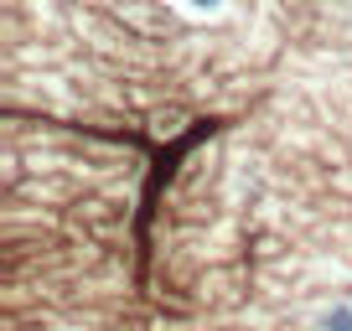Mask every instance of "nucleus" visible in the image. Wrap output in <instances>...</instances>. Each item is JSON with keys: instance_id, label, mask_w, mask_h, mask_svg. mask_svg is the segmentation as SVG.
Returning a JSON list of instances; mask_svg holds the SVG:
<instances>
[{"instance_id": "obj_2", "label": "nucleus", "mask_w": 352, "mask_h": 331, "mask_svg": "<svg viewBox=\"0 0 352 331\" xmlns=\"http://www.w3.org/2000/svg\"><path fill=\"white\" fill-rule=\"evenodd\" d=\"M192 5H202V11H218V5H223V0H192Z\"/></svg>"}, {"instance_id": "obj_1", "label": "nucleus", "mask_w": 352, "mask_h": 331, "mask_svg": "<svg viewBox=\"0 0 352 331\" xmlns=\"http://www.w3.org/2000/svg\"><path fill=\"white\" fill-rule=\"evenodd\" d=\"M321 331H352V306H331L321 316Z\"/></svg>"}]
</instances>
